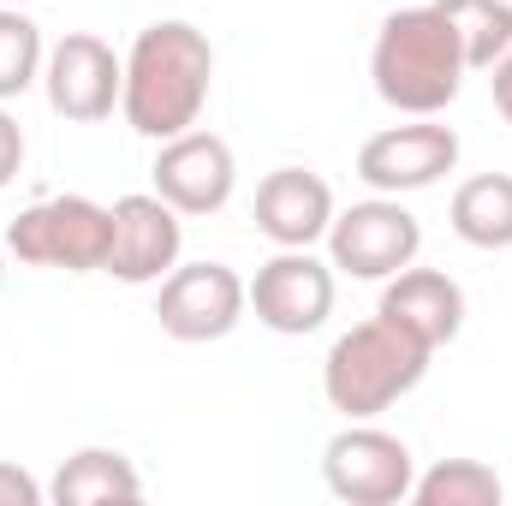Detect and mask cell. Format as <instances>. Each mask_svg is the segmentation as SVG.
Masks as SVG:
<instances>
[{"label":"cell","instance_id":"obj_1","mask_svg":"<svg viewBox=\"0 0 512 506\" xmlns=\"http://www.w3.org/2000/svg\"><path fill=\"white\" fill-rule=\"evenodd\" d=\"M209 90H215V42L191 18H155L131 36L120 114L137 137L167 143L191 131L209 108Z\"/></svg>","mask_w":512,"mask_h":506},{"label":"cell","instance_id":"obj_2","mask_svg":"<svg viewBox=\"0 0 512 506\" xmlns=\"http://www.w3.org/2000/svg\"><path fill=\"white\" fill-rule=\"evenodd\" d=\"M465 72L471 66H465L459 30L447 24L435 0H405L382 18L376 48H370V84L393 114L405 120L447 114L465 90Z\"/></svg>","mask_w":512,"mask_h":506},{"label":"cell","instance_id":"obj_3","mask_svg":"<svg viewBox=\"0 0 512 506\" xmlns=\"http://www.w3.org/2000/svg\"><path fill=\"white\" fill-rule=\"evenodd\" d=\"M429 346L417 334H405L399 322H387L382 310L358 328H346L328 358H322V399L346 417V423H370L387 405H399L417 381L429 376Z\"/></svg>","mask_w":512,"mask_h":506},{"label":"cell","instance_id":"obj_4","mask_svg":"<svg viewBox=\"0 0 512 506\" xmlns=\"http://www.w3.org/2000/svg\"><path fill=\"white\" fill-rule=\"evenodd\" d=\"M6 256H18L24 268H66V274H102L108 245H114V209L96 197H42L30 209L12 215L6 227Z\"/></svg>","mask_w":512,"mask_h":506},{"label":"cell","instance_id":"obj_5","mask_svg":"<svg viewBox=\"0 0 512 506\" xmlns=\"http://www.w3.org/2000/svg\"><path fill=\"white\" fill-rule=\"evenodd\" d=\"M322 483H328L334 501H346V506H399V501H411L417 453L393 429H382L376 417L370 423H346L322 447Z\"/></svg>","mask_w":512,"mask_h":506},{"label":"cell","instance_id":"obj_6","mask_svg":"<svg viewBox=\"0 0 512 506\" xmlns=\"http://www.w3.org/2000/svg\"><path fill=\"white\" fill-rule=\"evenodd\" d=\"M328 262L334 274H352V280H387L399 268H411L423 256V221L399 203V197H364L352 209H334V227H328Z\"/></svg>","mask_w":512,"mask_h":506},{"label":"cell","instance_id":"obj_7","mask_svg":"<svg viewBox=\"0 0 512 506\" xmlns=\"http://www.w3.org/2000/svg\"><path fill=\"white\" fill-rule=\"evenodd\" d=\"M245 316H251V292H245V274L227 262H179L155 292V322L179 346L227 340Z\"/></svg>","mask_w":512,"mask_h":506},{"label":"cell","instance_id":"obj_8","mask_svg":"<svg viewBox=\"0 0 512 506\" xmlns=\"http://www.w3.org/2000/svg\"><path fill=\"white\" fill-rule=\"evenodd\" d=\"M42 90H48V108H54L66 126H102V120H114V108H120L126 60H120L96 30H66L60 42H48Z\"/></svg>","mask_w":512,"mask_h":506},{"label":"cell","instance_id":"obj_9","mask_svg":"<svg viewBox=\"0 0 512 506\" xmlns=\"http://www.w3.org/2000/svg\"><path fill=\"white\" fill-rule=\"evenodd\" d=\"M459 167V131L441 126V114L429 120H405V126H382L358 143V179L382 197H411L441 185Z\"/></svg>","mask_w":512,"mask_h":506},{"label":"cell","instance_id":"obj_10","mask_svg":"<svg viewBox=\"0 0 512 506\" xmlns=\"http://www.w3.org/2000/svg\"><path fill=\"white\" fill-rule=\"evenodd\" d=\"M334 262L316 251H274L251 280V316L268 334H286V340H304L316 334L328 316H334Z\"/></svg>","mask_w":512,"mask_h":506},{"label":"cell","instance_id":"obj_11","mask_svg":"<svg viewBox=\"0 0 512 506\" xmlns=\"http://www.w3.org/2000/svg\"><path fill=\"white\" fill-rule=\"evenodd\" d=\"M149 179H155V197H161V203H173L185 221H197V215H221V209L233 203V191H239V161H233V143H227V137L191 126V131H179V137H167V143L155 149Z\"/></svg>","mask_w":512,"mask_h":506},{"label":"cell","instance_id":"obj_12","mask_svg":"<svg viewBox=\"0 0 512 506\" xmlns=\"http://www.w3.org/2000/svg\"><path fill=\"white\" fill-rule=\"evenodd\" d=\"M108 209H114V245L102 274H114L120 286H161L185 256V215L155 191H126Z\"/></svg>","mask_w":512,"mask_h":506},{"label":"cell","instance_id":"obj_13","mask_svg":"<svg viewBox=\"0 0 512 506\" xmlns=\"http://www.w3.org/2000/svg\"><path fill=\"white\" fill-rule=\"evenodd\" d=\"M251 221L274 251H316L334 227V185L310 167H274L256 185Z\"/></svg>","mask_w":512,"mask_h":506},{"label":"cell","instance_id":"obj_14","mask_svg":"<svg viewBox=\"0 0 512 506\" xmlns=\"http://www.w3.org/2000/svg\"><path fill=\"white\" fill-rule=\"evenodd\" d=\"M382 310L387 322H399L405 334H417L429 352L453 346L465 334V286L447 274V268H399L382 280Z\"/></svg>","mask_w":512,"mask_h":506},{"label":"cell","instance_id":"obj_15","mask_svg":"<svg viewBox=\"0 0 512 506\" xmlns=\"http://www.w3.org/2000/svg\"><path fill=\"white\" fill-rule=\"evenodd\" d=\"M48 501L54 506H108V501H143V477L120 447H78L60 459V471L48 477Z\"/></svg>","mask_w":512,"mask_h":506},{"label":"cell","instance_id":"obj_16","mask_svg":"<svg viewBox=\"0 0 512 506\" xmlns=\"http://www.w3.org/2000/svg\"><path fill=\"white\" fill-rule=\"evenodd\" d=\"M453 233L471 251H512V173H477L447 203Z\"/></svg>","mask_w":512,"mask_h":506},{"label":"cell","instance_id":"obj_17","mask_svg":"<svg viewBox=\"0 0 512 506\" xmlns=\"http://www.w3.org/2000/svg\"><path fill=\"white\" fill-rule=\"evenodd\" d=\"M501 495H507V483L483 459H435L411 483L417 506H501Z\"/></svg>","mask_w":512,"mask_h":506},{"label":"cell","instance_id":"obj_18","mask_svg":"<svg viewBox=\"0 0 512 506\" xmlns=\"http://www.w3.org/2000/svg\"><path fill=\"white\" fill-rule=\"evenodd\" d=\"M435 6L459 30V48H465L471 72H489L512 48V0H435Z\"/></svg>","mask_w":512,"mask_h":506},{"label":"cell","instance_id":"obj_19","mask_svg":"<svg viewBox=\"0 0 512 506\" xmlns=\"http://www.w3.org/2000/svg\"><path fill=\"white\" fill-rule=\"evenodd\" d=\"M42 24L24 6H0V102H18L30 84H42Z\"/></svg>","mask_w":512,"mask_h":506},{"label":"cell","instance_id":"obj_20","mask_svg":"<svg viewBox=\"0 0 512 506\" xmlns=\"http://www.w3.org/2000/svg\"><path fill=\"white\" fill-rule=\"evenodd\" d=\"M42 501H48V483H36L12 459H0V506H42Z\"/></svg>","mask_w":512,"mask_h":506},{"label":"cell","instance_id":"obj_21","mask_svg":"<svg viewBox=\"0 0 512 506\" xmlns=\"http://www.w3.org/2000/svg\"><path fill=\"white\" fill-rule=\"evenodd\" d=\"M18 167H24V126L6 114V102H0V191L18 179Z\"/></svg>","mask_w":512,"mask_h":506},{"label":"cell","instance_id":"obj_22","mask_svg":"<svg viewBox=\"0 0 512 506\" xmlns=\"http://www.w3.org/2000/svg\"><path fill=\"white\" fill-rule=\"evenodd\" d=\"M489 96H495V114L512 126V48L489 66Z\"/></svg>","mask_w":512,"mask_h":506},{"label":"cell","instance_id":"obj_23","mask_svg":"<svg viewBox=\"0 0 512 506\" xmlns=\"http://www.w3.org/2000/svg\"><path fill=\"white\" fill-rule=\"evenodd\" d=\"M0 304H6V245H0Z\"/></svg>","mask_w":512,"mask_h":506},{"label":"cell","instance_id":"obj_24","mask_svg":"<svg viewBox=\"0 0 512 506\" xmlns=\"http://www.w3.org/2000/svg\"><path fill=\"white\" fill-rule=\"evenodd\" d=\"M0 6H30V0H0Z\"/></svg>","mask_w":512,"mask_h":506}]
</instances>
